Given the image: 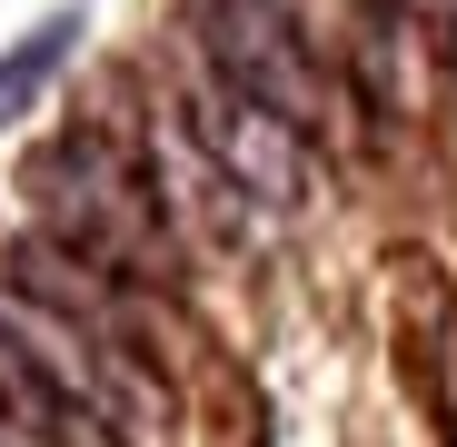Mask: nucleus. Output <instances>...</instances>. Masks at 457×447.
Here are the masks:
<instances>
[{"label": "nucleus", "mask_w": 457, "mask_h": 447, "mask_svg": "<svg viewBox=\"0 0 457 447\" xmlns=\"http://www.w3.org/2000/svg\"><path fill=\"white\" fill-rule=\"evenodd\" d=\"M388 11H408V21H428V30H457V0H388Z\"/></svg>", "instance_id": "nucleus-6"}, {"label": "nucleus", "mask_w": 457, "mask_h": 447, "mask_svg": "<svg viewBox=\"0 0 457 447\" xmlns=\"http://www.w3.org/2000/svg\"><path fill=\"white\" fill-rule=\"evenodd\" d=\"M80 40H90V11H80V0H60V11H40L11 50H0V129L30 120V110L60 90V70L80 60Z\"/></svg>", "instance_id": "nucleus-5"}, {"label": "nucleus", "mask_w": 457, "mask_h": 447, "mask_svg": "<svg viewBox=\"0 0 457 447\" xmlns=\"http://www.w3.org/2000/svg\"><path fill=\"white\" fill-rule=\"evenodd\" d=\"M189 50H209L249 100H269L288 129H309L328 149H368L378 139V120L358 110V90L309 50V30H298L278 0H199L189 11Z\"/></svg>", "instance_id": "nucleus-2"}, {"label": "nucleus", "mask_w": 457, "mask_h": 447, "mask_svg": "<svg viewBox=\"0 0 457 447\" xmlns=\"http://www.w3.org/2000/svg\"><path fill=\"white\" fill-rule=\"evenodd\" d=\"M30 189V229L70 239V249H90L100 269L139 278V288H179L189 278V239H179V219L160 209V179H149L139 160V139H120L110 120H70L40 160L21 170Z\"/></svg>", "instance_id": "nucleus-1"}, {"label": "nucleus", "mask_w": 457, "mask_h": 447, "mask_svg": "<svg viewBox=\"0 0 457 447\" xmlns=\"http://www.w3.org/2000/svg\"><path fill=\"white\" fill-rule=\"evenodd\" d=\"M179 120H189V139L209 149V170L239 189L249 209H309V199H319V149H309V129H288L269 100H249L209 50H189Z\"/></svg>", "instance_id": "nucleus-3"}, {"label": "nucleus", "mask_w": 457, "mask_h": 447, "mask_svg": "<svg viewBox=\"0 0 457 447\" xmlns=\"http://www.w3.org/2000/svg\"><path fill=\"white\" fill-rule=\"evenodd\" d=\"M0 418L30 427V437H50V447H120V427H110L100 408H80V398L40 368L30 328L11 319V298H0Z\"/></svg>", "instance_id": "nucleus-4"}]
</instances>
